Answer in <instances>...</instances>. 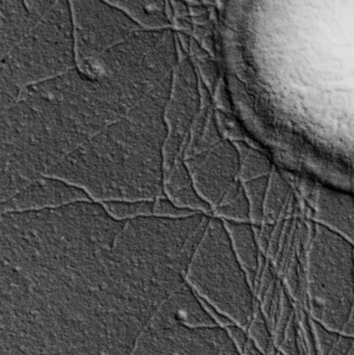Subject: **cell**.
<instances>
[{
  "mask_svg": "<svg viewBox=\"0 0 354 355\" xmlns=\"http://www.w3.org/2000/svg\"><path fill=\"white\" fill-rule=\"evenodd\" d=\"M311 321L318 354L319 355H330L335 344L338 341L341 333L328 329L326 325L321 324L314 319L311 318Z\"/></svg>",
  "mask_w": 354,
  "mask_h": 355,
  "instance_id": "603a6c76",
  "label": "cell"
},
{
  "mask_svg": "<svg viewBox=\"0 0 354 355\" xmlns=\"http://www.w3.org/2000/svg\"><path fill=\"white\" fill-rule=\"evenodd\" d=\"M154 200H114L101 204L110 216L125 221L153 216Z\"/></svg>",
  "mask_w": 354,
  "mask_h": 355,
  "instance_id": "ac0fdd59",
  "label": "cell"
},
{
  "mask_svg": "<svg viewBox=\"0 0 354 355\" xmlns=\"http://www.w3.org/2000/svg\"><path fill=\"white\" fill-rule=\"evenodd\" d=\"M235 144L238 148L239 155H240L239 179L241 181H251V180L269 176L272 174V162L264 154L242 141H237Z\"/></svg>",
  "mask_w": 354,
  "mask_h": 355,
  "instance_id": "e0dca14e",
  "label": "cell"
},
{
  "mask_svg": "<svg viewBox=\"0 0 354 355\" xmlns=\"http://www.w3.org/2000/svg\"><path fill=\"white\" fill-rule=\"evenodd\" d=\"M216 217L222 220L251 223V206L241 180L227 192L222 202L214 208Z\"/></svg>",
  "mask_w": 354,
  "mask_h": 355,
  "instance_id": "2e32d148",
  "label": "cell"
},
{
  "mask_svg": "<svg viewBox=\"0 0 354 355\" xmlns=\"http://www.w3.org/2000/svg\"><path fill=\"white\" fill-rule=\"evenodd\" d=\"M269 180L270 175L243 182L249 206H251V221L256 225L262 223L264 219V206H265L266 196H267Z\"/></svg>",
  "mask_w": 354,
  "mask_h": 355,
  "instance_id": "ffe728a7",
  "label": "cell"
},
{
  "mask_svg": "<svg viewBox=\"0 0 354 355\" xmlns=\"http://www.w3.org/2000/svg\"><path fill=\"white\" fill-rule=\"evenodd\" d=\"M128 15L147 29L170 28L172 23L166 14V0H105Z\"/></svg>",
  "mask_w": 354,
  "mask_h": 355,
  "instance_id": "9a60e30c",
  "label": "cell"
},
{
  "mask_svg": "<svg viewBox=\"0 0 354 355\" xmlns=\"http://www.w3.org/2000/svg\"><path fill=\"white\" fill-rule=\"evenodd\" d=\"M233 248L255 289L260 271V254L257 238L251 223L224 220Z\"/></svg>",
  "mask_w": 354,
  "mask_h": 355,
  "instance_id": "5bb4252c",
  "label": "cell"
},
{
  "mask_svg": "<svg viewBox=\"0 0 354 355\" xmlns=\"http://www.w3.org/2000/svg\"><path fill=\"white\" fill-rule=\"evenodd\" d=\"M288 194V184L278 175V173L272 171L270 174L265 206H264V219L267 218L268 216H272L274 219L278 217L286 202Z\"/></svg>",
  "mask_w": 354,
  "mask_h": 355,
  "instance_id": "44dd1931",
  "label": "cell"
},
{
  "mask_svg": "<svg viewBox=\"0 0 354 355\" xmlns=\"http://www.w3.org/2000/svg\"><path fill=\"white\" fill-rule=\"evenodd\" d=\"M268 355H284V354H282V352H281V350L278 349V348H274V349L272 350V352H270V354Z\"/></svg>",
  "mask_w": 354,
  "mask_h": 355,
  "instance_id": "836d02e7",
  "label": "cell"
},
{
  "mask_svg": "<svg viewBox=\"0 0 354 355\" xmlns=\"http://www.w3.org/2000/svg\"><path fill=\"white\" fill-rule=\"evenodd\" d=\"M229 340L186 283L156 311L130 355H220Z\"/></svg>",
  "mask_w": 354,
  "mask_h": 355,
  "instance_id": "5b68a950",
  "label": "cell"
},
{
  "mask_svg": "<svg viewBox=\"0 0 354 355\" xmlns=\"http://www.w3.org/2000/svg\"><path fill=\"white\" fill-rule=\"evenodd\" d=\"M176 37L177 41L180 44L182 49L184 50L186 53H188L189 48H191V37H193V35H189V33L176 31Z\"/></svg>",
  "mask_w": 354,
  "mask_h": 355,
  "instance_id": "4dcf8cb0",
  "label": "cell"
},
{
  "mask_svg": "<svg viewBox=\"0 0 354 355\" xmlns=\"http://www.w3.org/2000/svg\"><path fill=\"white\" fill-rule=\"evenodd\" d=\"M224 329H226L231 341H232L235 347H236L241 354L243 348H245V344L247 343L249 339L247 329L237 324H231L229 325V327H224Z\"/></svg>",
  "mask_w": 354,
  "mask_h": 355,
  "instance_id": "484cf974",
  "label": "cell"
},
{
  "mask_svg": "<svg viewBox=\"0 0 354 355\" xmlns=\"http://www.w3.org/2000/svg\"><path fill=\"white\" fill-rule=\"evenodd\" d=\"M24 1L33 15L42 17L53 6L55 0H24Z\"/></svg>",
  "mask_w": 354,
  "mask_h": 355,
  "instance_id": "83f0119b",
  "label": "cell"
},
{
  "mask_svg": "<svg viewBox=\"0 0 354 355\" xmlns=\"http://www.w3.org/2000/svg\"><path fill=\"white\" fill-rule=\"evenodd\" d=\"M74 25L76 64L94 60L143 28L105 0H69Z\"/></svg>",
  "mask_w": 354,
  "mask_h": 355,
  "instance_id": "52a82bcc",
  "label": "cell"
},
{
  "mask_svg": "<svg viewBox=\"0 0 354 355\" xmlns=\"http://www.w3.org/2000/svg\"><path fill=\"white\" fill-rule=\"evenodd\" d=\"M278 349L284 355H301L297 311L291 318L290 323H289L286 329V334H285L284 340H283Z\"/></svg>",
  "mask_w": 354,
  "mask_h": 355,
  "instance_id": "d4e9b609",
  "label": "cell"
},
{
  "mask_svg": "<svg viewBox=\"0 0 354 355\" xmlns=\"http://www.w3.org/2000/svg\"><path fill=\"white\" fill-rule=\"evenodd\" d=\"M172 28L175 31H181V33H186L191 35L195 28V24H193V19L191 17H185V18L175 19L172 23Z\"/></svg>",
  "mask_w": 354,
  "mask_h": 355,
  "instance_id": "f1b7e54d",
  "label": "cell"
},
{
  "mask_svg": "<svg viewBox=\"0 0 354 355\" xmlns=\"http://www.w3.org/2000/svg\"><path fill=\"white\" fill-rule=\"evenodd\" d=\"M170 1L174 8L175 19L189 17V6L186 0H170Z\"/></svg>",
  "mask_w": 354,
  "mask_h": 355,
  "instance_id": "f546056e",
  "label": "cell"
},
{
  "mask_svg": "<svg viewBox=\"0 0 354 355\" xmlns=\"http://www.w3.org/2000/svg\"><path fill=\"white\" fill-rule=\"evenodd\" d=\"M184 283L149 227L101 202L2 213L0 355H130Z\"/></svg>",
  "mask_w": 354,
  "mask_h": 355,
  "instance_id": "6da1fadb",
  "label": "cell"
},
{
  "mask_svg": "<svg viewBox=\"0 0 354 355\" xmlns=\"http://www.w3.org/2000/svg\"><path fill=\"white\" fill-rule=\"evenodd\" d=\"M82 200H91L80 188L62 180L43 177L1 202V213L46 210Z\"/></svg>",
  "mask_w": 354,
  "mask_h": 355,
  "instance_id": "30bf717a",
  "label": "cell"
},
{
  "mask_svg": "<svg viewBox=\"0 0 354 355\" xmlns=\"http://www.w3.org/2000/svg\"><path fill=\"white\" fill-rule=\"evenodd\" d=\"M179 62L166 110L168 137L164 145V175L183 157L193 123L201 108V79L188 53L177 41Z\"/></svg>",
  "mask_w": 354,
  "mask_h": 355,
  "instance_id": "ba28073f",
  "label": "cell"
},
{
  "mask_svg": "<svg viewBox=\"0 0 354 355\" xmlns=\"http://www.w3.org/2000/svg\"><path fill=\"white\" fill-rule=\"evenodd\" d=\"M247 331L249 339L266 355L269 354L274 348H276L274 343L272 327L265 315L262 312L259 302H257L253 318Z\"/></svg>",
  "mask_w": 354,
  "mask_h": 355,
  "instance_id": "d6986e66",
  "label": "cell"
},
{
  "mask_svg": "<svg viewBox=\"0 0 354 355\" xmlns=\"http://www.w3.org/2000/svg\"><path fill=\"white\" fill-rule=\"evenodd\" d=\"M354 344V337L341 333L338 341L335 344L334 348L330 355H349Z\"/></svg>",
  "mask_w": 354,
  "mask_h": 355,
  "instance_id": "4316f807",
  "label": "cell"
},
{
  "mask_svg": "<svg viewBox=\"0 0 354 355\" xmlns=\"http://www.w3.org/2000/svg\"><path fill=\"white\" fill-rule=\"evenodd\" d=\"M163 194L180 208L205 214L211 212V206L200 196L195 189L183 157L178 158L164 175Z\"/></svg>",
  "mask_w": 354,
  "mask_h": 355,
  "instance_id": "7c38bea8",
  "label": "cell"
},
{
  "mask_svg": "<svg viewBox=\"0 0 354 355\" xmlns=\"http://www.w3.org/2000/svg\"><path fill=\"white\" fill-rule=\"evenodd\" d=\"M349 355H354V344H353V348H351V354H349Z\"/></svg>",
  "mask_w": 354,
  "mask_h": 355,
  "instance_id": "d590c367",
  "label": "cell"
},
{
  "mask_svg": "<svg viewBox=\"0 0 354 355\" xmlns=\"http://www.w3.org/2000/svg\"><path fill=\"white\" fill-rule=\"evenodd\" d=\"M76 67L70 2L55 0L20 43L1 56L0 80L24 89Z\"/></svg>",
  "mask_w": 354,
  "mask_h": 355,
  "instance_id": "8992f818",
  "label": "cell"
},
{
  "mask_svg": "<svg viewBox=\"0 0 354 355\" xmlns=\"http://www.w3.org/2000/svg\"><path fill=\"white\" fill-rule=\"evenodd\" d=\"M220 355H241L240 352H238L236 347H235L234 344L232 343L231 340H229L228 343L224 345V347L222 348V352H220Z\"/></svg>",
  "mask_w": 354,
  "mask_h": 355,
  "instance_id": "d6a6232c",
  "label": "cell"
},
{
  "mask_svg": "<svg viewBox=\"0 0 354 355\" xmlns=\"http://www.w3.org/2000/svg\"><path fill=\"white\" fill-rule=\"evenodd\" d=\"M186 282L206 304L247 329L258 300L220 217L210 218L187 268Z\"/></svg>",
  "mask_w": 354,
  "mask_h": 355,
  "instance_id": "3957f363",
  "label": "cell"
},
{
  "mask_svg": "<svg viewBox=\"0 0 354 355\" xmlns=\"http://www.w3.org/2000/svg\"><path fill=\"white\" fill-rule=\"evenodd\" d=\"M184 160L195 189L212 209L240 180V155L236 144L230 139H222L206 151Z\"/></svg>",
  "mask_w": 354,
  "mask_h": 355,
  "instance_id": "9c48e42d",
  "label": "cell"
},
{
  "mask_svg": "<svg viewBox=\"0 0 354 355\" xmlns=\"http://www.w3.org/2000/svg\"><path fill=\"white\" fill-rule=\"evenodd\" d=\"M1 56L6 55L31 31L39 17L27 8L24 0H0Z\"/></svg>",
  "mask_w": 354,
  "mask_h": 355,
  "instance_id": "4fadbf2b",
  "label": "cell"
},
{
  "mask_svg": "<svg viewBox=\"0 0 354 355\" xmlns=\"http://www.w3.org/2000/svg\"><path fill=\"white\" fill-rule=\"evenodd\" d=\"M307 310L314 320L354 337V245L320 225L308 257Z\"/></svg>",
  "mask_w": 354,
  "mask_h": 355,
  "instance_id": "277c9868",
  "label": "cell"
},
{
  "mask_svg": "<svg viewBox=\"0 0 354 355\" xmlns=\"http://www.w3.org/2000/svg\"><path fill=\"white\" fill-rule=\"evenodd\" d=\"M294 313L295 309L293 306L292 297L287 291L286 288H284L278 320H276V324L274 327V333H272V335H274V346L276 348L280 347L281 344H282L285 334H286L287 327H288Z\"/></svg>",
  "mask_w": 354,
  "mask_h": 355,
  "instance_id": "7402d4cb",
  "label": "cell"
},
{
  "mask_svg": "<svg viewBox=\"0 0 354 355\" xmlns=\"http://www.w3.org/2000/svg\"><path fill=\"white\" fill-rule=\"evenodd\" d=\"M318 218L321 225L354 244V200L348 194L324 189L318 194Z\"/></svg>",
  "mask_w": 354,
  "mask_h": 355,
  "instance_id": "8fae6325",
  "label": "cell"
},
{
  "mask_svg": "<svg viewBox=\"0 0 354 355\" xmlns=\"http://www.w3.org/2000/svg\"><path fill=\"white\" fill-rule=\"evenodd\" d=\"M241 355H266L251 341V339H249L247 343L245 344V348H243L242 352L240 354Z\"/></svg>",
  "mask_w": 354,
  "mask_h": 355,
  "instance_id": "1f68e13d",
  "label": "cell"
},
{
  "mask_svg": "<svg viewBox=\"0 0 354 355\" xmlns=\"http://www.w3.org/2000/svg\"><path fill=\"white\" fill-rule=\"evenodd\" d=\"M175 68L114 49L55 78L21 89L1 107V190L12 194L60 164H95L166 141Z\"/></svg>",
  "mask_w": 354,
  "mask_h": 355,
  "instance_id": "7a4b0ae2",
  "label": "cell"
},
{
  "mask_svg": "<svg viewBox=\"0 0 354 355\" xmlns=\"http://www.w3.org/2000/svg\"><path fill=\"white\" fill-rule=\"evenodd\" d=\"M199 212L176 206L166 196H159L154 200L153 216L161 217V218H182V217L191 216Z\"/></svg>",
  "mask_w": 354,
  "mask_h": 355,
  "instance_id": "cb8c5ba5",
  "label": "cell"
},
{
  "mask_svg": "<svg viewBox=\"0 0 354 355\" xmlns=\"http://www.w3.org/2000/svg\"><path fill=\"white\" fill-rule=\"evenodd\" d=\"M301 340V339H299ZM301 355H307L306 354L305 350H303V346H301Z\"/></svg>",
  "mask_w": 354,
  "mask_h": 355,
  "instance_id": "e575fe53",
  "label": "cell"
}]
</instances>
